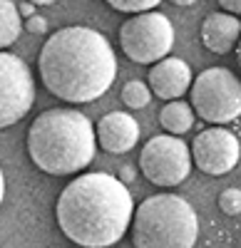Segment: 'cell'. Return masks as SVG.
Masks as SVG:
<instances>
[{"label": "cell", "instance_id": "1", "mask_svg": "<svg viewBox=\"0 0 241 248\" xmlns=\"http://www.w3.org/2000/svg\"><path fill=\"white\" fill-rule=\"evenodd\" d=\"M37 67L50 94L70 105H85L112 87L117 57L102 32L85 25H70L45 40Z\"/></svg>", "mask_w": 241, "mask_h": 248}, {"label": "cell", "instance_id": "2", "mask_svg": "<svg viewBox=\"0 0 241 248\" xmlns=\"http://www.w3.org/2000/svg\"><path fill=\"white\" fill-rule=\"evenodd\" d=\"M132 194L112 174H82L57 199V226L82 248H110L132 223Z\"/></svg>", "mask_w": 241, "mask_h": 248}, {"label": "cell", "instance_id": "3", "mask_svg": "<svg viewBox=\"0 0 241 248\" xmlns=\"http://www.w3.org/2000/svg\"><path fill=\"white\" fill-rule=\"evenodd\" d=\"M95 149L92 122L70 107L45 109L28 129V154L32 164L52 176L82 171L95 159Z\"/></svg>", "mask_w": 241, "mask_h": 248}, {"label": "cell", "instance_id": "4", "mask_svg": "<svg viewBox=\"0 0 241 248\" xmlns=\"http://www.w3.org/2000/svg\"><path fill=\"white\" fill-rule=\"evenodd\" d=\"M132 243L134 248H194L199 218L194 206L174 194H157L137 206Z\"/></svg>", "mask_w": 241, "mask_h": 248}, {"label": "cell", "instance_id": "5", "mask_svg": "<svg viewBox=\"0 0 241 248\" xmlns=\"http://www.w3.org/2000/svg\"><path fill=\"white\" fill-rule=\"evenodd\" d=\"M192 109L209 124H226L241 114V85L226 67H209L189 85Z\"/></svg>", "mask_w": 241, "mask_h": 248}, {"label": "cell", "instance_id": "6", "mask_svg": "<svg viewBox=\"0 0 241 248\" xmlns=\"http://www.w3.org/2000/svg\"><path fill=\"white\" fill-rule=\"evenodd\" d=\"M119 45L122 52L139 65H154L172 52L174 45V25L169 17L154 10L134 13L119 28Z\"/></svg>", "mask_w": 241, "mask_h": 248}, {"label": "cell", "instance_id": "7", "mask_svg": "<svg viewBox=\"0 0 241 248\" xmlns=\"http://www.w3.org/2000/svg\"><path fill=\"white\" fill-rule=\"evenodd\" d=\"M139 169L154 186H179L192 171L189 144L174 134L152 137L139 154Z\"/></svg>", "mask_w": 241, "mask_h": 248}, {"label": "cell", "instance_id": "8", "mask_svg": "<svg viewBox=\"0 0 241 248\" xmlns=\"http://www.w3.org/2000/svg\"><path fill=\"white\" fill-rule=\"evenodd\" d=\"M35 102L32 72L20 57L0 50V129L20 122Z\"/></svg>", "mask_w": 241, "mask_h": 248}, {"label": "cell", "instance_id": "9", "mask_svg": "<svg viewBox=\"0 0 241 248\" xmlns=\"http://www.w3.org/2000/svg\"><path fill=\"white\" fill-rule=\"evenodd\" d=\"M189 154L199 171H204L209 176H224L236 169L239 156H241V144L234 132L224 127H214L194 137Z\"/></svg>", "mask_w": 241, "mask_h": 248}, {"label": "cell", "instance_id": "10", "mask_svg": "<svg viewBox=\"0 0 241 248\" xmlns=\"http://www.w3.org/2000/svg\"><path fill=\"white\" fill-rule=\"evenodd\" d=\"M189 85H192V70L179 57H162L149 70L147 87L159 99H179L182 94L189 92Z\"/></svg>", "mask_w": 241, "mask_h": 248}, {"label": "cell", "instance_id": "11", "mask_svg": "<svg viewBox=\"0 0 241 248\" xmlns=\"http://www.w3.org/2000/svg\"><path fill=\"white\" fill-rule=\"evenodd\" d=\"M139 141V124L127 112H110L97 122V144L107 154H125Z\"/></svg>", "mask_w": 241, "mask_h": 248}, {"label": "cell", "instance_id": "12", "mask_svg": "<svg viewBox=\"0 0 241 248\" xmlns=\"http://www.w3.org/2000/svg\"><path fill=\"white\" fill-rule=\"evenodd\" d=\"M241 23L231 13H214L202 25V43L214 55H229L239 43Z\"/></svg>", "mask_w": 241, "mask_h": 248}, {"label": "cell", "instance_id": "13", "mask_svg": "<svg viewBox=\"0 0 241 248\" xmlns=\"http://www.w3.org/2000/svg\"><path fill=\"white\" fill-rule=\"evenodd\" d=\"M159 124H162L169 134L189 132L192 124H194L192 105H187V102H182V99H169V105L162 107V112H159Z\"/></svg>", "mask_w": 241, "mask_h": 248}, {"label": "cell", "instance_id": "14", "mask_svg": "<svg viewBox=\"0 0 241 248\" xmlns=\"http://www.w3.org/2000/svg\"><path fill=\"white\" fill-rule=\"evenodd\" d=\"M23 32V20H20L17 5L10 0H0V50L10 47Z\"/></svg>", "mask_w": 241, "mask_h": 248}, {"label": "cell", "instance_id": "15", "mask_svg": "<svg viewBox=\"0 0 241 248\" xmlns=\"http://www.w3.org/2000/svg\"><path fill=\"white\" fill-rule=\"evenodd\" d=\"M149 99H152L149 87L145 85V82H139V79L127 82L125 90H122V102H125L129 109H142V107H147Z\"/></svg>", "mask_w": 241, "mask_h": 248}, {"label": "cell", "instance_id": "16", "mask_svg": "<svg viewBox=\"0 0 241 248\" xmlns=\"http://www.w3.org/2000/svg\"><path fill=\"white\" fill-rule=\"evenodd\" d=\"M105 3L119 13H145V10H154L162 0H105Z\"/></svg>", "mask_w": 241, "mask_h": 248}, {"label": "cell", "instance_id": "17", "mask_svg": "<svg viewBox=\"0 0 241 248\" xmlns=\"http://www.w3.org/2000/svg\"><path fill=\"white\" fill-rule=\"evenodd\" d=\"M219 206H222V211L226 216H239L241 214V191L236 189V186H231V189H224L222 196H219Z\"/></svg>", "mask_w": 241, "mask_h": 248}, {"label": "cell", "instance_id": "18", "mask_svg": "<svg viewBox=\"0 0 241 248\" xmlns=\"http://www.w3.org/2000/svg\"><path fill=\"white\" fill-rule=\"evenodd\" d=\"M25 30L28 32H32V35H45L48 32V20L43 17V15H30L28 17V23H25Z\"/></svg>", "mask_w": 241, "mask_h": 248}, {"label": "cell", "instance_id": "19", "mask_svg": "<svg viewBox=\"0 0 241 248\" xmlns=\"http://www.w3.org/2000/svg\"><path fill=\"white\" fill-rule=\"evenodd\" d=\"M219 5H222L226 13H231V15L241 13V0H219Z\"/></svg>", "mask_w": 241, "mask_h": 248}, {"label": "cell", "instance_id": "20", "mask_svg": "<svg viewBox=\"0 0 241 248\" xmlns=\"http://www.w3.org/2000/svg\"><path fill=\"white\" fill-rule=\"evenodd\" d=\"M17 13H20V17H30V15H35V5L23 3V5H17Z\"/></svg>", "mask_w": 241, "mask_h": 248}, {"label": "cell", "instance_id": "21", "mask_svg": "<svg viewBox=\"0 0 241 248\" xmlns=\"http://www.w3.org/2000/svg\"><path fill=\"white\" fill-rule=\"evenodd\" d=\"M132 176H134V171H132V167H125V169H122V179H119V181H122V184H127V181H129Z\"/></svg>", "mask_w": 241, "mask_h": 248}, {"label": "cell", "instance_id": "22", "mask_svg": "<svg viewBox=\"0 0 241 248\" xmlns=\"http://www.w3.org/2000/svg\"><path fill=\"white\" fill-rule=\"evenodd\" d=\"M3 199H5V176L0 171V203H3Z\"/></svg>", "mask_w": 241, "mask_h": 248}, {"label": "cell", "instance_id": "23", "mask_svg": "<svg viewBox=\"0 0 241 248\" xmlns=\"http://www.w3.org/2000/svg\"><path fill=\"white\" fill-rule=\"evenodd\" d=\"M28 3H32V5H52V3H57V0H28Z\"/></svg>", "mask_w": 241, "mask_h": 248}, {"label": "cell", "instance_id": "24", "mask_svg": "<svg viewBox=\"0 0 241 248\" xmlns=\"http://www.w3.org/2000/svg\"><path fill=\"white\" fill-rule=\"evenodd\" d=\"M172 3H174V5H182V8H187V5H194L196 0H172Z\"/></svg>", "mask_w": 241, "mask_h": 248}]
</instances>
